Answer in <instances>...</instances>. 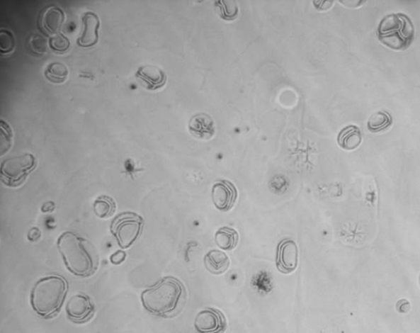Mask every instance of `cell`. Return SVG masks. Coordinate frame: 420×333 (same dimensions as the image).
Segmentation results:
<instances>
[{
  "instance_id": "obj_1",
  "label": "cell",
  "mask_w": 420,
  "mask_h": 333,
  "mask_svg": "<svg viewBox=\"0 0 420 333\" xmlns=\"http://www.w3.org/2000/svg\"><path fill=\"white\" fill-rule=\"evenodd\" d=\"M186 289L181 280L167 276L142 291V305L149 314L161 318H172L183 310Z\"/></svg>"
},
{
  "instance_id": "obj_2",
  "label": "cell",
  "mask_w": 420,
  "mask_h": 333,
  "mask_svg": "<svg viewBox=\"0 0 420 333\" xmlns=\"http://www.w3.org/2000/svg\"><path fill=\"white\" fill-rule=\"evenodd\" d=\"M57 247L67 270L76 277L89 278L94 275L100 264V258L94 247L86 239L74 232L61 234Z\"/></svg>"
},
{
  "instance_id": "obj_3",
  "label": "cell",
  "mask_w": 420,
  "mask_h": 333,
  "mask_svg": "<svg viewBox=\"0 0 420 333\" xmlns=\"http://www.w3.org/2000/svg\"><path fill=\"white\" fill-rule=\"evenodd\" d=\"M69 290V282L63 276L52 274L39 279L30 296L36 315L43 320L55 318L60 313Z\"/></svg>"
},
{
  "instance_id": "obj_4",
  "label": "cell",
  "mask_w": 420,
  "mask_h": 333,
  "mask_svg": "<svg viewBox=\"0 0 420 333\" xmlns=\"http://www.w3.org/2000/svg\"><path fill=\"white\" fill-rule=\"evenodd\" d=\"M378 40L393 50H406L414 40V27L404 13H390L383 17L377 30Z\"/></svg>"
},
{
  "instance_id": "obj_5",
  "label": "cell",
  "mask_w": 420,
  "mask_h": 333,
  "mask_svg": "<svg viewBox=\"0 0 420 333\" xmlns=\"http://www.w3.org/2000/svg\"><path fill=\"white\" fill-rule=\"evenodd\" d=\"M144 226V218L135 212H123L113 218L110 232L119 247L129 249L141 237Z\"/></svg>"
},
{
  "instance_id": "obj_6",
  "label": "cell",
  "mask_w": 420,
  "mask_h": 333,
  "mask_svg": "<svg viewBox=\"0 0 420 333\" xmlns=\"http://www.w3.org/2000/svg\"><path fill=\"white\" fill-rule=\"evenodd\" d=\"M38 166V160L33 154H24L3 161L0 168V179L5 186L18 187L23 185L28 175Z\"/></svg>"
},
{
  "instance_id": "obj_7",
  "label": "cell",
  "mask_w": 420,
  "mask_h": 333,
  "mask_svg": "<svg viewBox=\"0 0 420 333\" xmlns=\"http://www.w3.org/2000/svg\"><path fill=\"white\" fill-rule=\"evenodd\" d=\"M194 327L197 333H225L227 322L224 312L207 307L197 314Z\"/></svg>"
},
{
  "instance_id": "obj_8",
  "label": "cell",
  "mask_w": 420,
  "mask_h": 333,
  "mask_svg": "<svg viewBox=\"0 0 420 333\" xmlns=\"http://www.w3.org/2000/svg\"><path fill=\"white\" fill-rule=\"evenodd\" d=\"M96 313V305L89 295L77 294L67 301L66 314L74 324H82L90 321Z\"/></svg>"
},
{
  "instance_id": "obj_9",
  "label": "cell",
  "mask_w": 420,
  "mask_h": 333,
  "mask_svg": "<svg viewBox=\"0 0 420 333\" xmlns=\"http://www.w3.org/2000/svg\"><path fill=\"white\" fill-rule=\"evenodd\" d=\"M275 263L278 271L283 274H291L297 269L299 248L293 239H283L278 243Z\"/></svg>"
},
{
  "instance_id": "obj_10",
  "label": "cell",
  "mask_w": 420,
  "mask_h": 333,
  "mask_svg": "<svg viewBox=\"0 0 420 333\" xmlns=\"http://www.w3.org/2000/svg\"><path fill=\"white\" fill-rule=\"evenodd\" d=\"M238 199V191L228 180H220L212 187V201L217 210L228 212L233 209Z\"/></svg>"
},
{
  "instance_id": "obj_11",
  "label": "cell",
  "mask_w": 420,
  "mask_h": 333,
  "mask_svg": "<svg viewBox=\"0 0 420 333\" xmlns=\"http://www.w3.org/2000/svg\"><path fill=\"white\" fill-rule=\"evenodd\" d=\"M135 77L144 89L152 91L161 89L168 81L165 72L153 65L140 67Z\"/></svg>"
},
{
  "instance_id": "obj_12",
  "label": "cell",
  "mask_w": 420,
  "mask_h": 333,
  "mask_svg": "<svg viewBox=\"0 0 420 333\" xmlns=\"http://www.w3.org/2000/svg\"><path fill=\"white\" fill-rule=\"evenodd\" d=\"M101 20L94 12H86L82 17V33L77 40V45L82 48H91L98 41V29Z\"/></svg>"
},
{
  "instance_id": "obj_13",
  "label": "cell",
  "mask_w": 420,
  "mask_h": 333,
  "mask_svg": "<svg viewBox=\"0 0 420 333\" xmlns=\"http://www.w3.org/2000/svg\"><path fill=\"white\" fill-rule=\"evenodd\" d=\"M66 20L64 10L57 6H50L41 14L40 23L46 34L54 36L61 33Z\"/></svg>"
},
{
  "instance_id": "obj_14",
  "label": "cell",
  "mask_w": 420,
  "mask_h": 333,
  "mask_svg": "<svg viewBox=\"0 0 420 333\" xmlns=\"http://www.w3.org/2000/svg\"><path fill=\"white\" fill-rule=\"evenodd\" d=\"M188 129L196 138L210 139L215 133L214 119L205 113H197L190 119Z\"/></svg>"
},
{
  "instance_id": "obj_15",
  "label": "cell",
  "mask_w": 420,
  "mask_h": 333,
  "mask_svg": "<svg viewBox=\"0 0 420 333\" xmlns=\"http://www.w3.org/2000/svg\"><path fill=\"white\" fill-rule=\"evenodd\" d=\"M205 266L214 275H222L227 271L230 266V259L220 249H211L204 258Z\"/></svg>"
},
{
  "instance_id": "obj_16",
  "label": "cell",
  "mask_w": 420,
  "mask_h": 333,
  "mask_svg": "<svg viewBox=\"0 0 420 333\" xmlns=\"http://www.w3.org/2000/svg\"><path fill=\"white\" fill-rule=\"evenodd\" d=\"M362 139V132L360 128L355 126V125H349V126L341 130L338 136V143L342 149L353 150L360 147Z\"/></svg>"
},
{
  "instance_id": "obj_17",
  "label": "cell",
  "mask_w": 420,
  "mask_h": 333,
  "mask_svg": "<svg viewBox=\"0 0 420 333\" xmlns=\"http://www.w3.org/2000/svg\"><path fill=\"white\" fill-rule=\"evenodd\" d=\"M239 233L234 228L222 227L215 233V241L217 247L224 251H233L239 243Z\"/></svg>"
},
{
  "instance_id": "obj_18",
  "label": "cell",
  "mask_w": 420,
  "mask_h": 333,
  "mask_svg": "<svg viewBox=\"0 0 420 333\" xmlns=\"http://www.w3.org/2000/svg\"><path fill=\"white\" fill-rule=\"evenodd\" d=\"M392 123L393 119L390 113L386 111H380L372 114L368 121L367 127L371 132L378 133L390 128Z\"/></svg>"
},
{
  "instance_id": "obj_19",
  "label": "cell",
  "mask_w": 420,
  "mask_h": 333,
  "mask_svg": "<svg viewBox=\"0 0 420 333\" xmlns=\"http://www.w3.org/2000/svg\"><path fill=\"white\" fill-rule=\"evenodd\" d=\"M69 72L62 62H51L45 70V77L53 84H63L69 77Z\"/></svg>"
},
{
  "instance_id": "obj_20",
  "label": "cell",
  "mask_w": 420,
  "mask_h": 333,
  "mask_svg": "<svg viewBox=\"0 0 420 333\" xmlns=\"http://www.w3.org/2000/svg\"><path fill=\"white\" fill-rule=\"evenodd\" d=\"M96 215L100 218H110L117 209L115 201L108 196H100L93 204Z\"/></svg>"
},
{
  "instance_id": "obj_21",
  "label": "cell",
  "mask_w": 420,
  "mask_h": 333,
  "mask_svg": "<svg viewBox=\"0 0 420 333\" xmlns=\"http://www.w3.org/2000/svg\"><path fill=\"white\" fill-rule=\"evenodd\" d=\"M50 49L56 53L64 54L70 49V40L63 33L51 36L49 40Z\"/></svg>"
},
{
  "instance_id": "obj_22",
  "label": "cell",
  "mask_w": 420,
  "mask_h": 333,
  "mask_svg": "<svg viewBox=\"0 0 420 333\" xmlns=\"http://www.w3.org/2000/svg\"><path fill=\"white\" fill-rule=\"evenodd\" d=\"M15 48L14 35L9 30H2L0 33V51L2 55L12 53Z\"/></svg>"
},
{
  "instance_id": "obj_23",
  "label": "cell",
  "mask_w": 420,
  "mask_h": 333,
  "mask_svg": "<svg viewBox=\"0 0 420 333\" xmlns=\"http://www.w3.org/2000/svg\"><path fill=\"white\" fill-rule=\"evenodd\" d=\"M30 49L33 53L41 55L47 52V39L41 35H34L30 40Z\"/></svg>"
},
{
  "instance_id": "obj_24",
  "label": "cell",
  "mask_w": 420,
  "mask_h": 333,
  "mask_svg": "<svg viewBox=\"0 0 420 333\" xmlns=\"http://www.w3.org/2000/svg\"><path fill=\"white\" fill-rule=\"evenodd\" d=\"M126 258V252H124L122 251V249H120V251H118L117 252L112 254L110 256V262L115 265L121 264L125 261Z\"/></svg>"
},
{
  "instance_id": "obj_25",
  "label": "cell",
  "mask_w": 420,
  "mask_h": 333,
  "mask_svg": "<svg viewBox=\"0 0 420 333\" xmlns=\"http://www.w3.org/2000/svg\"><path fill=\"white\" fill-rule=\"evenodd\" d=\"M41 237V232L38 227L30 228L28 232V239L30 242H36Z\"/></svg>"
},
{
  "instance_id": "obj_26",
  "label": "cell",
  "mask_w": 420,
  "mask_h": 333,
  "mask_svg": "<svg viewBox=\"0 0 420 333\" xmlns=\"http://www.w3.org/2000/svg\"><path fill=\"white\" fill-rule=\"evenodd\" d=\"M55 209V204L53 201H48L45 203L42 208H41V211L43 213H50L54 211Z\"/></svg>"
},
{
  "instance_id": "obj_27",
  "label": "cell",
  "mask_w": 420,
  "mask_h": 333,
  "mask_svg": "<svg viewBox=\"0 0 420 333\" xmlns=\"http://www.w3.org/2000/svg\"><path fill=\"white\" fill-rule=\"evenodd\" d=\"M397 304L401 305L402 306V308L398 310L399 312H401V313H404V312L408 311L409 304L407 300H402L399 301Z\"/></svg>"
},
{
  "instance_id": "obj_28",
  "label": "cell",
  "mask_w": 420,
  "mask_h": 333,
  "mask_svg": "<svg viewBox=\"0 0 420 333\" xmlns=\"http://www.w3.org/2000/svg\"><path fill=\"white\" fill-rule=\"evenodd\" d=\"M419 283H420V275H419Z\"/></svg>"
}]
</instances>
